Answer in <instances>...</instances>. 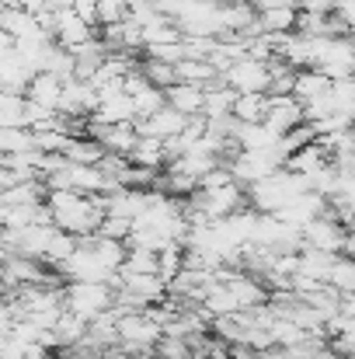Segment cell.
Returning a JSON list of instances; mask_svg holds the SVG:
<instances>
[{"mask_svg":"<svg viewBox=\"0 0 355 359\" xmlns=\"http://www.w3.org/2000/svg\"><path fill=\"white\" fill-rule=\"evenodd\" d=\"M56 272L63 276V283H109V276H112L84 238H77V251L67 262H60Z\"/></svg>","mask_w":355,"mask_h":359,"instance_id":"cell-5","label":"cell"},{"mask_svg":"<svg viewBox=\"0 0 355 359\" xmlns=\"http://www.w3.org/2000/svg\"><path fill=\"white\" fill-rule=\"evenodd\" d=\"M122 269H129V272H157V251H146V248H129V251H125Z\"/></svg>","mask_w":355,"mask_h":359,"instance_id":"cell-36","label":"cell"},{"mask_svg":"<svg viewBox=\"0 0 355 359\" xmlns=\"http://www.w3.org/2000/svg\"><path fill=\"white\" fill-rule=\"evenodd\" d=\"M300 122H307V112H303V105L293 98V95H268V112H265V126L272 129V133H289V129H296Z\"/></svg>","mask_w":355,"mask_h":359,"instance_id":"cell-11","label":"cell"},{"mask_svg":"<svg viewBox=\"0 0 355 359\" xmlns=\"http://www.w3.org/2000/svg\"><path fill=\"white\" fill-rule=\"evenodd\" d=\"M25 126V95H0V129Z\"/></svg>","mask_w":355,"mask_h":359,"instance_id":"cell-35","label":"cell"},{"mask_svg":"<svg viewBox=\"0 0 355 359\" xmlns=\"http://www.w3.org/2000/svg\"><path fill=\"white\" fill-rule=\"evenodd\" d=\"M174 70H178V81H188V84H202V88H209V84H216V81H223L220 74H216V67L209 63V60H178L174 63Z\"/></svg>","mask_w":355,"mask_h":359,"instance_id":"cell-26","label":"cell"},{"mask_svg":"<svg viewBox=\"0 0 355 359\" xmlns=\"http://www.w3.org/2000/svg\"><path fill=\"white\" fill-rule=\"evenodd\" d=\"M98 35V25H91L88 18H81L74 7H67V11H56V25H53V39L60 42V46H67V49H74V46H81V42H88V39H95Z\"/></svg>","mask_w":355,"mask_h":359,"instance_id":"cell-10","label":"cell"},{"mask_svg":"<svg viewBox=\"0 0 355 359\" xmlns=\"http://www.w3.org/2000/svg\"><path fill=\"white\" fill-rule=\"evenodd\" d=\"M328 286H335L338 293H355V262L349 255H335L328 269Z\"/></svg>","mask_w":355,"mask_h":359,"instance_id":"cell-32","label":"cell"},{"mask_svg":"<svg viewBox=\"0 0 355 359\" xmlns=\"http://www.w3.org/2000/svg\"><path fill=\"white\" fill-rule=\"evenodd\" d=\"M265 112H268V95H237L234 98L237 122H265Z\"/></svg>","mask_w":355,"mask_h":359,"instance_id":"cell-31","label":"cell"},{"mask_svg":"<svg viewBox=\"0 0 355 359\" xmlns=\"http://www.w3.org/2000/svg\"><path fill=\"white\" fill-rule=\"evenodd\" d=\"M296 18H300L296 0H275V4H268V7L258 11V25H261V32H268V35L296 32Z\"/></svg>","mask_w":355,"mask_h":359,"instance_id":"cell-14","label":"cell"},{"mask_svg":"<svg viewBox=\"0 0 355 359\" xmlns=\"http://www.w3.org/2000/svg\"><path fill=\"white\" fill-rule=\"evenodd\" d=\"M46 185L42 178H32V182H14L11 189L0 192V206H39L46 203Z\"/></svg>","mask_w":355,"mask_h":359,"instance_id":"cell-22","label":"cell"},{"mask_svg":"<svg viewBox=\"0 0 355 359\" xmlns=\"http://www.w3.org/2000/svg\"><path fill=\"white\" fill-rule=\"evenodd\" d=\"M268 63L254 60V56H240L230 63V70L223 74V84H230L237 95H268Z\"/></svg>","mask_w":355,"mask_h":359,"instance_id":"cell-6","label":"cell"},{"mask_svg":"<svg viewBox=\"0 0 355 359\" xmlns=\"http://www.w3.org/2000/svg\"><path fill=\"white\" fill-rule=\"evenodd\" d=\"M74 251H77V238L56 227V231H53V238H49V244H46V251H42V262L56 269V265H60V262H67Z\"/></svg>","mask_w":355,"mask_h":359,"instance_id":"cell-30","label":"cell"},{"mask_svg":"<svg viewBox=\"0 0 355 359\" xmlns=\"http://www.w3.org/2000/svg\"><path fill=\"white\" fill-rule=\"evenodd\" d=\"M139 70H143L146 81H150L153 88H160V91H167L171 84H178V70H174V63H164V60L143 56V60H139Z\"/></svg>","mask_w":355,"mask_h":359,"instance_id":"cell-29","label":"cell"},{"mask_svg":"<svg viewBox=\"0 0 355 359\" xmlns=\"http://www.w3.org/2000/svg\"><path fill=\"white\" fill-rule=\"evenodd\" d=\"M335 14H338V18L349 25V32H352L355 28V0H338V4H335Z\"/></svg>","mask_w":355,"mask_h":359,"instance_id":"cell-40","label":"cell"},{"mask_svg":"<svg viewBox=\"0 0 355 359\" xmlns=\"http://www.w3.org/2000/svg\"><path fill=\"white\" fill-rule=\"evenodd\" d=\"M129 231H132V220H129V217H116V213H105V220H102V227H98V234L116 238V241H125Z\"/></svg>","mask_w":355,"mask_h":359,"instance_id":"cell-38","label":"cell"},{"mask_svg":"<svg viewBox=\"0 0 355 359\" xmlns=\"http://www.w3.org/2000/svg\"><path fill=\"white\" fill-rule=\"evenodd\" d=\"M49 332H53V339H56V349H67V346H74V342H81V339L88 335V321H84L81 314H74V311L63 307V314L56 318V325H53Z\"/></svg>","mask_w":355,"mask_h":359,"instance_id":"cell-25","label":"cell"},{"mask_svg":"<svg viewBox=\"0 0 355 359\" xmlns=\"http://www.w3.org/2000/svg\"><path fill=\"white\" fill-rule=\"evenodd\" d=\"M321 74H328L331 81L352 77L355 74V42L352 35H321L317 39V63Z\"/></svg>","mask_w":355,"mask_h":359,"instance_id":"cell-4","label":"cell"},{"mask_svg":"<svg viewBox=\"0 0 355 359\" xmlns=\"http://www.w3.org/2000/svg\"><path fill=\"white\" fill-rule=\"evenodd\" d=\"M98 109V91L91 81L84 77H70L63 81V102H60V116L67 119H91Z\"/></svg>","mask_w":355,"mask_h":359,"instance_id":"cell-8","label":"cell"},{"mask_svg":"<svg viewBox=\"0 0 355 359\" xmlns=\"http://www.w3.org/2000/svg\"><path fill=\"white\" fill-rule=\"evenodd\" d=\"M46 206H49L53 227H60L74 238L98 234V227L105 220V199L102 196H84V192H74V189H49Z\"/></svg>","mask_w":355,"mask_h":359,"instance_id":"cell-1","label":"cell"},{"mask_svg":"<svg viewBox=\"0 0 355 359\" xmlns=\"http://www.w3.org/2000/svg\"><path fill=\"white\" fill-rule=\"evenodd\" d=\"M331 98H335V112L355 122V74L342 77V81H331Z\"/></svg>","mask_w":355,"mask_h":359,"instance_id":"cell-33","label":"cell"},{"mask_svg":"<svg viewBox=\"0 0 355 359\" xmlns=\"http://www.w3.org/2000/svg\"><path fill=\"white\" fill-rule=\"evenodd\" d=\"M167 105L171 109H178L181 116H202V105H206V88L202 84H188V81H178V84H171L167 91Z\"/></svg>","mask_w":355,"mask_h":359,"instance_id":"cell-18","label":"cell"},{"mask_svg":"<svg viewBox=\"0 0 355 359\" xmlns=\"http://www.w3.org/2000/svg\"><path fill=\"white\" fill-rule=\"evenodd\" d=\"M345 234H349V227H345V224H338L335 217L321 213L317 220H310V224L303 227V244H307V248H317V251L342 255V248H345Z\"/></svg>","mask_w":355,"mask_h":359,"instance_id":"cell-9","label":"cell"},{"mask_svg":"<svg viewBox=\"0 0 355 359\" xmlns=\"http://www.w3.org/2000/svg\"><path fill=\"white\" fill-rule=\"evenodd\" d=\"M324 206H328V199L321 196V192H314V189H307L303 196H296L293 203H286L275 217L279 220H286L289 227H296V231H303L310 220H317L321 213H324Z\"/></svg>","mask_w":355,"mask_h":359,"instance_id":"cell-12","label":"cell"},{"mask_svg":"<svg viewBox=\"0 0 355 359\" xmlns=\"http://www.w3.org/2000/svg\"><path fill=\"white\" fill-rule=\"evenodd\" d=\"M342 255H349V258L355 262V231H349V234H345V248H342Z\"/></svg>","mask_w":355,"mask_h":359,"instance_id":"cell-41","label":"cell"},{"mask_svg":"<svg viewBox=\"0 0 355 359\" xmlns=\"http://www.w3.org/2000/svg\"><path fill=\"white\" fill-rule=\"evenodd\" d=\"M244 189H247V206L251 210H258V213H279L286 203H293L296 196H303L310 189V182L282 164L279 171H272L261 182H251Z\"/></svg>","mask_w":355,"mask_h":359,"instance_id":"cell-2","label":"cell"},{"mask_svg":"<svg viewBox=\"0 0 355 359\" xmlns=\"http://www.w3.org/2000/svg\"><path fill=\"white\" fill-rule=\"evenodd\" d=\"M125 18H129V4L125 0H98V28L125 21Z\"/></svg>","mask_w":355,"mask_h":359,"instance_id":"cell-37","label":"cell"},{"mask_svg":"<svg viewBox=\"0 0 355 359\" xmlns=\"http://www.w3.org/2000/svg\"><path fill=\"white\" fill-rule=\"evenodd\" d=\"M32 74H35V70L11 49V53L0 60V91H4V95H25Z\"/></svg>","mask_w":355,"mask_h":359,"instance_id":"cell-19","label":"cell"},{"mask_svg":"<svg viewBox=\"0 0 355 359\" xmlns=\"http://www.w3.org/2000/svg\"><path fill=\"white\" fill-rule=\"evenodd\" d=\"M70 53H74V77H84V81H91V77L98 74V67L112 56L109 46H105L98 35L88 39V42H81V46H74Z\"/></svg>","mask_w":355,"mask_h":359,"instance_id":"cell-17","label":"cell"},{"mask_svg":"<svg viewBox=\"0 0 355 359\" xmlns=\"http://www.w3.org/2000/svg\"><path fill=\"white\" fill-rule=\"evenodd\" d=\"M328 161H331V157H328V154H324V147L314 140V143H307L303 150L289 154V157H286V168H289V171H296V175H303V178H310V175H314V171H321Z\"/></svg>","mask_w":355,"mask_h":359,"instance_id":"cell-24","label":"cell"},{"mask_svg":"<svg viewBox=\"0 0 355 359\" xmlns=\"http://www.w3.org/2000/svg\"><path fill=\"white\" fill-rule=\"evenodd\" d=\"M32 136H35V150H42V154H67V143H70L67 129H32Z\"/></svg>","mask_w":355,"mask_h":359,"instance_id":"cell-34","label":"cell"},{"mask_svg":"<svg viewBox=\"0 0 355 359\" xmlns=\"http://www.w3.org/2000/svg\"><path fill=\"white\" fill-rule=\"evenodd\" d=\"M331 91V77L321 74L317 67H307V70H296V81H293V98L300 105H310L314 98L328 95Z\"/></svg>","mask_w":355,"mask_h":359,"instance_id":"cell-21","label":"cell"},{"mask_svg":"<svg viewBox=\"0 0 355 359\" xmlns=\"http://www.w3.org/2000/svg\"><path fill=\"white\" fill-rule=\"evenodd\" d=\"M91 119L118 126V122H136V109H132V98L118 88V91H98V109Z\"/></svg>","mask_w":355,"mask_h":359,"instance_id":"cell-16","label":"cell"},{"mask_svg":"<svg viewBox=\"0 0 355 359\" xmlns=\"http://www.w3.org/2000/svg\"><path fill=\"white\" fill-rule=\"evenodd\" d=\"M234 143L240 150H275L279 133H272L265 122H234Z\"/></svg>","mask_w":355,"mask_h":359,"instance_id":"cell-20","label":"cell"},{"mask_svg":"<svg viewBox=\"0 0 355 359\" xmlns=\"http://www.w3.org/2000/svg\"><path fill=\"white\" fill-rule=\"evenodd\" d=\"M129 161L139 164V168H150V171H164V164H167L164 140H157V136H139L136 147H132V154H129Z\"/></svg>","mask_w":355,"mask_h":359,"instance_id":"cell-23","label":"cell"},{"mask_svg":"<svg viewBox=\"0 0 355 359\" xmlns=\"http://www.w3.org/2000/svg\"><path fill=\"white\" fill-rule=\"evenodd\" d=\"M223 164L230 168V175L240 185H251V182H261L265 175L279 171L286 161L275 150H237L234 161H223Z\"/></svg>","mask_w":355,"mask_h":359,"instance_id":"cell-7","label":"cell"},{"mask_svg":"<svg viewBox=\"0 0 355 359\" xmlns=\"http://www.w3.org/2000/svg\"><path fill=\"white\" fill-rule=\"evenodd\" d=\"M25 98L35 102V105H42V109H49V112H60L63 77H56V74H49V70L32 74V81H28V88H25Z\"/></svg>","mask_w":355,"mask_h":359,"instance_id":"cell-13","label":"cell"},{"mask_svg":"<svg viewBox=\"0 0 355 359\" xmlns=\"http://www.w3.org/2000/svg\"><path fill=\"white\" fill-rule=\"evenodd\" d=\"M185 122L188 116H181L178 109H171V105H164V109H157L153 116H146V119H136V133L139 136H157V140H171L174 133H181L185 129Z\"/></svg>","mask_w":355,"mask_h":359,"instance_id":"cell-15","label":"cell"},{"mask_svg":"<svg viewBox=\"0 0 355 359\" xmlns=\"http://www.w3.org/2000/svg\"><path fill=\"white\" fill-rule=\"evenodd\" d=\"M116 304V290L109 283H67L63 286V307L81 314L84 321H95Z\"/></svg>","mask_w":355,"mask_h":359,"instance_id":"cell-3","label":"cell"},{"mask_svg":"<svg viewBox=\"0 0 355 359\" xmlns=\"http://www.w3.org/2000/svg\"><path fill=\"white\" fill-rule=\"evenodd\" d=\"M331 262H335L331 251H317V248H307V244H303V251H300V269H296V272H303V276H310V279H317V283H328Z\"/></svg>","mask_w":355,"mask_h":359,"instance_id":"cell-28","label":"cell"},{"mask_svg":"<svg viewBox=\"0 0 355 359\" xmlns=\"http://www.w3.org/2000/svg\"><path fill=\"white\" fill-rule=\"evenodd\" d=\"M67 161H74V164H102V157H105V147L98 143V140H91V136H70V143H67V154H63Z\"/></svg>","mask_w":355,"mask_h":359,"instance_id":"cell-27","label":"cell"},{"mask_svg":"<svg viewBox=\"0 0 355 359\" xmlns=\"http://www.w3.org/2000/svg\"><path fill=\"white\" fill-rule=\"evenodd\" d=\"M143 56H153V60H164V63H178V60H185V49H181V42H164V46H146Z\"/></svg>","mask_w":355,"mask_h":359,"instance_id":"cell-39","label":"cell"}]
</instances>
